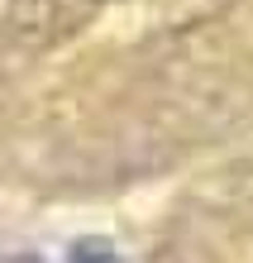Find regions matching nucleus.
I'll return each mask as SVG.
<instances>
[{
	"mask_svg": "<svg viewBox=\"0 0 253 263\" xmlns=\"http://www.w3.org/2000/svg\"><path fill=\"white\" fill-rule=\"evenodd\" d=\"M67 263H124L110 239H76L67 249Z\"/></svg>",
	"mask_w": 253,
	"mask_h": 263,
	"instance_id": "f257e3e1",
	"label": "nucleus"
},
{
	"mask_svg": "<svg viewBox=\"0 0 253 263\" xmlns=\"http://www.w3.org/2000/svg\"><path fill=\"white\" fill-rule=\"evenodd\" d=\"M0 263H38V258H34V254H5Z\"/></svg>",
	"mask_w": 253,
	"mask_h": 263,
	"instance_id": "f03ea898",
	"label": "nucleus"
}]
</instances>
